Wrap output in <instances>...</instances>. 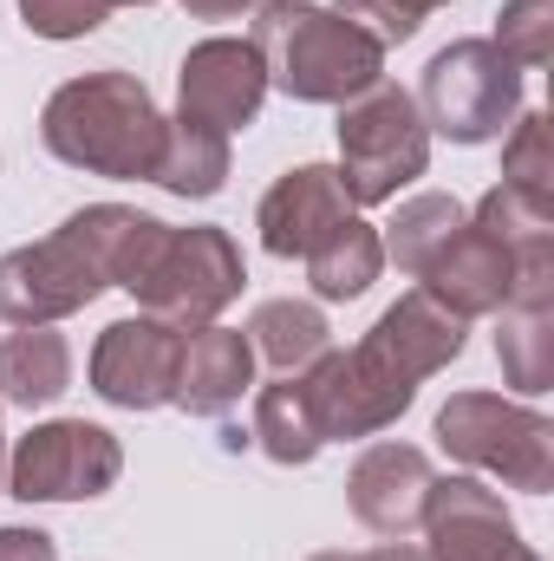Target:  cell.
Returning a JSON list of instances; mask_svg holds the SVG:
<instances>
[{"label":"cell","mask_w":554,"mask_h":561,"mask_svg":"<svg viewBox=\"0 0 554 561\" xmlns=\"http://www.w3.org/2000/svg\"><path fill=\"white\" fill-rule=\"evenodd\" d=\"M470 216H463V203L457 196H443V190H424L412 203H399V216L385 222V236H379V249L399 262V275L424 280V268L443 255V242L463 229Z\"/></svg>","instance_id":"obj_21"},{"label":"cell","mask_w":554,"mask_h":561,"mask_svg":"<svg viewBox=\"0 0 554 561\" xmlns=\"http://www.w3.org/2000/svg\"><path fill=\"white\" fill-rule=\"evenodd\" d=\"M333 13L346 26H359L372 46H405L417 26H424V13H412L405 0H333Z\"/></svg>","instance_id":"obj_29"},{"label":"cell","mask_w":554,"mask_h":561,"mask_svg":"<svg viewBox=\"0 0 554 561\" xmlns=\"http://www.w3.org/2000/svg\"><path fill=\"white\" fill-rule=\"evenodd\" d=\"M417 529L430 536V561H542L522 542L503 496L476 477H430Z\"/></svg>","instance_id":"obj_10"},{"label":"cell","mask_w":554,"mask_h":561,"mask_svg":"<svg viewBox=\"0 0 554 561\" xmlns=\"http://www.w3.org/2000/svg\"><path fill=\"white\" fill-rule=\"evenodd\" d=\"M353 561H430V549H412V542H385V549H366Z\"/></svg>","instance_id":"obj_32"},{"label":"cell","mask_w":554,"mask_h":561,"mask_svg":"<svg viewBox=\"0 0 554 561\" xmlns=\"http://www.w3.org/2000/svg\"><path fill=\"white\" fill-rule=\"evenodd\" d=\"M72 386V346L53 327H20L0 340V399L7 405H53Z\"/></svg>","instance_id":"obj_19"},{"label":"cell","mask_w":554,"mask_h":561,"mask_svg":"<svg viewBox=\"0 0 554 561\" xmlns=\"http://www.w3.org/2000/svg\"><path fill=\"white\" fill-rule=\"evenodd\" d=\"M176 99H183V118H196L222 138L249 131L268 99V66L249 39H203V46H189V59L176 72Z\"/></svg>","instance_id":"obj_12"},{"label":"cell","mask_w":554,"mask_h":561,"mask_svg":"<svg viewBox=\"0 0 554 561\" xmlns=\"http://www.w3.org/2000/svg\"><path fill=\"white\" fill-rule=\"evenodd\" d=\"M307 561H353V556H339V549H326V556H307Z\"/></svg>","instance_id":"obj_35"},{"label":"cell","mask_w":554,"mask_h":561,"mask_svg":"<svg viewBox=\"0 0 554 561\" xmlns=\"http://www.w3.org/2000/svg\"><path fill=\"white\" fill-rule=\"evenodd\" d=\"M105 294L99 268L53 229L46 242H26L13 255H0V320L13 327H53L79 307H92Z\"/></svg>","instance_id":"obj_11"},{"label":"cell","mask_w":554,"mask_h":561,"mask_svg":"<svg viewBox=\"0 0 554 561\" xmlns=\"http://www.w3.org/2000/svg\"><path fill=\"white\" fill-rule=\"evenodd\" d=\"M92 268L105 287H125V294H138V280L150 275V262L163 255V236H170V222H157V216H143V209H125V203H92V209H79V216H66V229H59Z\"/></svg>","instance_id":"obj_15"},{"label":"cell","mask_w":554,"mask_h":561,"mask_svg":"<svg viewBox=\"0 0 554 561\" xmlns=\"http://www.w3.org/2000/svg\"><path fill=\"white\" fill-rule=\"evenodd\" d=\"M39 138L59 163L85 170V176H118L138 183L157 170L163 150V112L131 72H85L66 79L46 112H39Z\"/></svg>","instance_id":"obj_2"},{"label":"cell","mask_w":554,"mask_h":561,"mask_svg":"<svg viewBox=\"0 0 554 561\" xmlns=\"http://www.w3.org/2000/svg\"><path fill=\"white\" fill-rule=\"evenodd\" d=\"M463 333H470V320H457L424 287L392 300L353 353H320L300 373L320 437L346 444V437H379L385 424H399V412L417 399V386L463 353Z\"/></svg>","instance_id":"obj_1"},{"label":"cell","mask_w":554,"mask_h":561,"mask_svg":"<svg viewBox=\"0 0 554 561\" xmlns=\"http://www.w3.org/2000/svg\"><path fill=\"white\" fill-rule=\"evenodd\" d=\"M424 163H430V131L405 85L379 79L372 92L339 105V183L353 209L392 203L405 183L424 176Z\"/></svg>","instance_id":"obj_4"},{"label":"cell","mask_w":554,"mask_h":561,"mask_svg":"<svg viewBox=\"0 0 554 561\" xmlns=\"http://www.w3.org/2000/svg\"><path fill=\"white\" fill-rule=\"evenodd\" d=\"M405 7H412V13H430V7H450V0H405Z\"/></svg>","instance_id":"obj_33"},{"label":"cell","mask_w":554,"mask_h":561,"mask_svg":"<svg viewBox=\"0 0 554 561\" xmlns=\"http://www.w3.org/2000/svg\"><path fill=\"white\" fill-rule=\"evenodd\" d=\"M424 490H430V457L417 444H372L346 477L353 516L385 542H405L424 523Z\"/></svg>","instance_id":"obj_14"},{"label":"cell","mask_w":554,"mask_h":561,"mask_svg":"<svg viewBox=\"0 0 554 561\" xmlns=\"http://www.w3.org/2000/svg\"><path fill=\"white\" fill-rule=\"evenodd\" d=\"M0 490H7V437H0Z\"/></svg>","instance_id":"obj_34"},{"label":"cell","mask_w":554,"mask_h":561,"mask_svg":"<svg viewBox=\"0 0 554 561\" xmlns=\"http://www.w3.org/2000/svg\"><path fill=\"white\" fill-rule=\"evenodd\" d=\"M249 46L262 53L268 85L300 105H346L385 79V46H372L359 26L313 0H262Z\"/></svg>","instance_id":"obj_3"},{"label":"cell","mask_w":554,"mask_h":561,"mask_svg":"<svg viewBox=\"0 0 554 561\" xmlns=\"http://www.w3.org/2000/svg\"><path fill=\"white\" fill-rule=\"evenodd\" d=\"M424 131L450 144H489L522 118V72L489 39H450L417 85Z\"/></svg>","instance_id":"obj_6"},{"label":"cell","mask_w":554,"mask_h":561,"mask_svg":"<svg viewBox=\"0 0 554 561\" xmlns=\"http://www.w3.org/2000/svg\"><path fill=\"white\" fill-rule=\"evenodd\" d=\"M503 183L535 196V203H554V138L542 112H522L509 125V144H503Z\"/></svg>","instance_id":"obj_27"},{"label":"cell","mask_w":554,"mask_h":561,"mask_svg":"<svg viewBox=\"0 0 554 561\" xmlns=\"http://www.w3.org/2000/svg\"><path fill=\"white\" fill-rule=\"evenodd\" d=\"M509 280H516V255L503 242H489L476 222H463L443 242V255L424 268V294L443 300L457 320H483V313L509 307Z\"/></svg>","instance_id":"obj_16"},{"label":"cell","mask_w":554,"mask_h":561,"mask_svg":"<svg viewBox=\"0 0 554 561\" xmlns=\"http://www.w3.org/2000/svg\"><path fill=\"white\" fill-rule=\"evenodd\" d=\"M437 444L457 463L503 477L509 490H554V424L535 405H509L496 392H450V405L437 412Z\"/></svg>","instance_id":"obj_5"},{"label":"cell","mask_w":554,"mask_h":561,"mask_svg":"<svg viewBox=\"0 0 554 561\" xmlns=\"http://www.w3.org/2000/svg\"><path fill=\"white\" fill-rule=\"evenodd\" d=\"M105 13H112V0H20V20L39 39H85L105 26Z\"/></svg>","instance_id":"obj_28"},{"label":"cell","mask_w":554,"mask_h":561,"mask_svg":"<svg viewBox=\"0 0 554 561\" xmlns=\"http://www.w3.org/2000/svg\"><path fill=\"white\" fill-rule=\"evenodd\" d=\"M249 346L275 373H307L320 353H333V327L313 300H262L249 320Z\"/></svg>","instance_id":"obj_20"},{"label":"cell","mask_w":554,"mask_h":561,"mask_svg":"<svg viewBox=\"0 0 554 561\" xmlns=\"http://www.w3.org/2000/svg\"><path fill=\"white\" fill-rule=\"evenodd\" d=\"M489 46H496L516 72H542L554 59V0H503Z\"/></svg>","instance_id":"obj_26"},{"label":"cell","mask_w":554,"mask_h":561,"mask_svg":"<svg viewBox=\"0 0 554 561\" xmlns=\"http://www.w3.org/2000/svg\"><path fill=\"white\" fill-rule=\"evenodd\" d=\"M242 249L229 242V229H170L163 255L138 280V307L170 320L176 333L216 327V313L242 294Z\"/></svg>","instance_id":"obj_8"},{"label":"cell","mask_w":554,"mask_h":561,"mask_svg":"<svg viewBox=\"0 0 554 561\" xmlns=\"http://www.w3.org/2000/svg\"><path fill=\"white\" fill-rule=\"evenodd\" d=\"M196 20H242V13H255L262 0H183Z\"/></svg>","instance_id":"obj_31"},{"label":"cell","mask_w":554,"mask_h":561,"mask_svg":"<svg viewBox=\"0 0 554 561\" xmlns=\"http://www.w3.org/2000/svg\"><path fill=\"white\" fill-rule=\"evenodd\" d=\"M275 463H313L320 457V424H313V405H307V386H300V373H280L275 386H262V399H255V431H249Z\"/></svg>","instance_id":"obj_23"},{"label":"cell","mask_w":554,"mask_h":561,"mask_svg":"<svg viewBox=\"0 0 554 561\" xmlns=\"http://www.w3.org/2000/svg\"><path fill=\"white\" fill-rule=\"evenodd\" d=\"M496 359L522 399H542L554 386V307H503Z\"/></svg>","instance_id":"obj_24"},{"label":"cell","mask_w":554,"mask_h":561,"mask_svg":"<svg viewBox=\"0 0 554 561\" xmlns=\"http://www.w3.org/2000/svg\"><path fill=\"white\" fill-rule=\"evenodd\" d=\"M353 216V203H346V183H339V170L333 163H300V170H287L275 190L262 196V209H255V229H262V249L280 255V262H307L339 222Z\"/></svg>","instance_id":"obj_13"},{"label":"cell","mask_w":554,"mask_h":561,"mask_svg":"<svg viewBox=\"0 0 554 561\" xmlns=\"http://www.w3.org/2000/svg\"><path fill=\"white\" fill-rule=\"evenodd\" d=\"M385 268V249H379V229L372 222H359V216H346L313 255H307V280H313V294L320 300H359L372 280Z\"/></svg>","instance_id":"obj_22"},{"label":"cell","mask_w":554,"mask_h":561,"mask_svg":"<svg viewBox=\"0 0 554 561\" xmlns=\"http://www.w3.org/2000/svg\"><path fill=\"white\" fill-rule=\"evenodd\" d=\"M255 386V346L235 327H196L183 333V366H176V399L189 419H229L242 392Z\"/></svg>","instance_id":"obj_17"},{"label":"cell","mask_w":554,"mask_h":561,"mask_svg":"<svg viewBox=\"0 0 554 561\" xmlns=\"http://www.w3.org/2000/svg\"><path fill=\"white\" fill-rule=\"evenodd\" d=\"M0 561H59V542L46 529H0Z\"/></svg>","instance_id":"obj_30"},{"label":"cell","mask_w":554,"mask_h":561,"mask_svg":"<svg viewBox=\"0 0 554 561\" xmlns=\"http://www.w3.org/2000/svg\"><path fill=\"white\" fill-rule=\"evenodd\" d=\"M470 222H476L489 242H503L509 255L554 242V203H535V196H522V190H509V183H496V190L476 203Z\"/></svg>","instance_id":"obj_25"},{"label":"cell","mask_w":554,"mask_h":561,"mask_svg":"<svg viewBox=\"0 0 554 561\" xmlns=\"http://www.w3.org/2000/svg\"><path fill=\"white\" fill-rule=\"evenodd\" d=\"M176 366H183V333L157 313L112 320L92 346V392L118 412H157L176 399Z\"/></svg>","instance_id":"obj_9"},{"label":"cell","mask_w":554,"mask_h":561,"mask_svg":"<svg viewBox=\"0 0 554 561\" xmlns=\"http://www.w3.org/2000/svg\"><path fill=\"white\" fill-rule=\"evenodd\" d=\"M157 190L183 196V203H203L229 183V138L196 125V118H163V150H157V170H150Z\"/></svg>","instance_id":"obj_18"},{"label":"cell","mask_w":554,"mask_h":561,"mask_svg":"<svg viewBox=\"0 0 554 561\" xmlns=\"http://www.w3.org/2000/svg\"><path fill=\"white\" fill-rule=\"evenodd\" d=\"M118 477H125L118 437L85 419L33 424L7 457V496H20V503H92Z\"/></svg>","instance_id":"obj_7"},{"label":"cell","mask_w":554,"mask_h":561,"mask_svg":"<svg viewBox=\"0 0 554 561\" xmlns=\"http://www.w3.org/2000/svg\"><path fill=\"white\" fill-rule=\"evenodd\" d=\"M112 7H150V0H112Z\"/></svg>","instance_id":"obj_36"}]
</instances>
